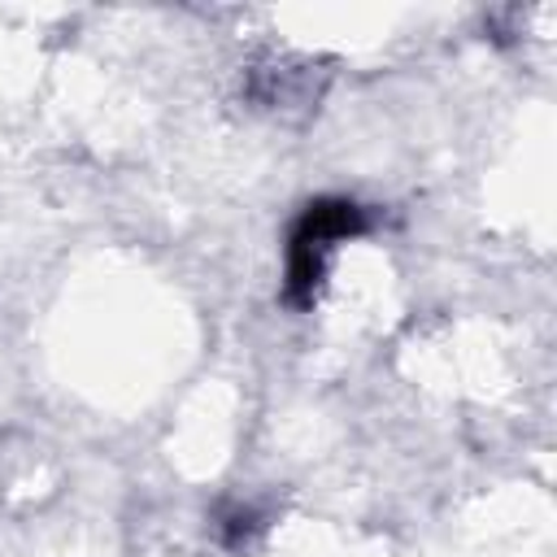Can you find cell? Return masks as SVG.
<instances>
[{
	"label": "cell",
	"mask_w": 557,
	"mask_h": 557,
	"mask_svg": "<svg viewBox=\"0 0 557 557\" xmlns=\"http://www.w3.org/2000/svg\"><path fill=\"white\" fill-rule=\"evenodd\" d=\"M361 231H366V209L352 205V200L326 196V200L305 205V213L296 218L292 239H287V283H283L287 305L309 309L313 296H318V287H322L331 248L339 239L361 235Z\"/></svg>",
	"instance_id": "6da1fadb"
}]
</instances>
